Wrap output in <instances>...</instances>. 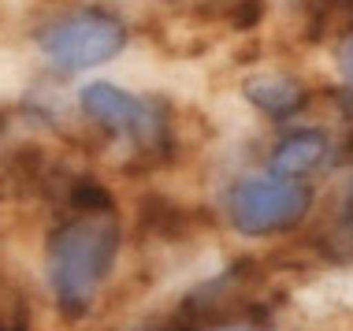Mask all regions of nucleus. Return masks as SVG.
I'll return each instance as SVG.
<instances>
[{
  "label": "nucleus",
  "instance_id": "f257e3e1",
  "mask_svg": "<svg viewBox=\"0 0 353 331\" xmlns=\"http://www.w3.org/2000/svg\"><path fill=\"white\" fill-rule=\"evenodd\" d=\"M119 253V223L112 212H79L49 239V283L56 305L82 317L93 305Z\"/></svg>",
  "mask_w": 353,
  "mask_h": 331
},
{
  "label": "nucleus",
  "instance_id": "f03ea898",
  "mask_svg": "<svg viewBox=\"0 0 353 331\" xmlns=\"http://www.w3.org/2000/svg\"><path fill=\"white\" fill-rule=\"evenodd\" d=\"M45 60L56 71L74 74V71H90L97 63H108L112 56L123 52L127 45V26L116 15L101 12V8H79L60 19H52L41 34H37Z\"/></svg>",
  "mask_w": 353,
  "mask_h": 331
},
{
  "label": "nucleus",
  "instance_id": "7ed1b4c3",
  "mask_svg": "<svg viewBox=\"0 0 353 331\" xmlns=\"http://www.w3.org/2000/svg\"><path fill=\"white\" fill-rule=\"evenodd\" d=\"M309 201L298 179H242L227 190V216L242 234H275L298 223L309 212Z\"/></svg>",
  "mask_w": 353,
  "mask_h": 331
},
{
  "label": "nucleus",
  "instance_id": "20e7f679",
  "mask_svg": "<svg viewBox=\"0 0 353 331\" xmlns=\"http://www.w3.org/2000/svg\"><path fill=\"white\" fill-rule=\"evenodd\" d=\"M79 105L97 127H104L108 134L138 141L145 149H157L160 141L168 138V123L157 112V105L145 97H134V93L112 86V82H90L79 93Z\"/></svg>",
  "mask_w": 353,
  "mask_h": 331
},
{
  "label": "nucleus",
  "instance_id": "39448f33",
  "mask_svg": "<svg viewBox=\"0 0 353 331\" xmlns=\"http://www.w3.org/2000/svg\"><path fill=\"white\" fill-rule=\"evenodd\" d=\"M245 97H250L264 116L286 119V116H294V112L309 101V93H305L301 82L286 79V74H264V79L245 82Z\"/></svg>",
  "mask_w": 353,
  "mask_h": 331
},
{
  "label": "nucleus",
  "instance_id": "423d86ee",
  "mask_svg": "<svg viewBox=\"0 0 353 331\" xmlns=\"http://www.w3.org/2000/svg\"><path fill=\"white\" fill-rule=\"evenodd\" d=\"M323 153H327V138L320 130H298V134L283 138L272 153V168L275 175H305L309 168H316Z\"/></svg>",
  "mask_w": 353,
  "mask_h": 331
},
{
  "label": "nucleus",
  "instance_id": "0eeeda50",
  "mask_svg": "<svg viewBox=\"0 0 353 331\" xmlns=\"http://www.w3.org/2000/svg\"><path fill=\"white\" fill-rule=\"evenodd\" d=\"M68 201H71L74 212H112V194L104 190L97 179H79V183H71Z\"/></svg>",
  "mask_w": 353,
  "mask_h": 331
},
{
  "label": "nucleus",
  "instance_id": "6e6552de",
  "mask_svg": "<svg viewBox=\"0 0 353 331\" xmlns=\"http://www.w3.org/2000/svg\"><path fill=\"white\" fill-rule=\"evenodd\" d=\"M0 331H30V320H26V313H4L0 317Z\"/></svg>",
  "mask_w": 353,
  "mask_h": 331
},
{
  "label": "nucleus",
  "instance_id": "1a4fd4ad",
  "mask_svg": "<svg viewBox=\"0 0 353 331\" xmlns=\"http://www.w3.org/2000/svg\"><path fill=\"white\" fill-rule=\"evenodd\" d=\"M219 331H253V328H238V324H227V328H219Z\"/></svg>",
  "mask_w": 353,
  "mask_h": 331
}]
</instances>
